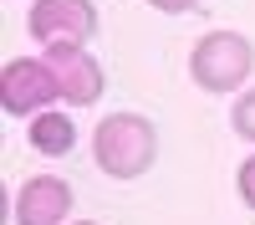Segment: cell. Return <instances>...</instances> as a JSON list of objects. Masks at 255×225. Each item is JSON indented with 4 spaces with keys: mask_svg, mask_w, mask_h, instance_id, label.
<instances>
[{
    "mask_svg": "<svg viewBox=\"0 0 255 225\" xmlns=\"http://www.w3.org/2000/svg\"><path fill=\"white\" fill-rule=\"evenodd\" d=\"M92 159L108 179H143L158 159V128L143 113H108L92 133Z\"/></svg>",
    "mask_w": 255,
    "mask_h": 225,
    "instance_id": "obj_1",
    "label": "cell"
},
{
    "mask_svg": "<svg viewBox=\"0 0 255 225\" xmlns=\"http://www.w3.org/2000/svg\"><path fill=\"white\" fill-rule=\"evenodd\" d=\"M255 72V41L245 31H209L194 41V51H189V77H194L199 92H240Z\"/></svg>",
    "mask_w": 255,
    "mask_h": 225,
    "instance_id": "obj_2",
    "label": "cell"
},
{
    "mask_svg": "<svg viewBox=\"0 0 255 225\" xmlns=\"http://www.w3.org/2000/svg\"><path fill=\"white\" fill-rule=\"evenodd\" d=\"M61 102V82L46 67V56H10L0 67V108L10 118H36Z\"/></svg>",
    "mask_w": 255,
    "mask_h": 225,
    "instance_id": "obj_3",
    "label": "cell"
},
{
    "mask_svg": "<svg viewBox=\"0 0 255 225\" xmlns=\"http://www.w3.org/2000/svg\"><path fill=\"white\" fill-rule=\"evenodd\" d=\"M97 5L92 0H31L26 31L41 46H87L97 36Z\"/></svg>",
    "mask_w": 255,
    "mask_h": 225,
    "instance_id": "obj_4",
    "label": "cell"
},
{
    "mask_svg": "<svg viewBox=\"0 0 255 225\" xmlns=\"http://www.w3.org/2000/svg\"><path fill=\"white\" fill-rule=\"evenodd\" d=\"M41 56H46V67L61 82V102H72V108H97V102H102L108 72H102V61L87 46H46Z\"/></svg>",
    "mask_w": 255,
    "mask_h": 225,
    "instance_id": "obj_5",
    "label": "cell"
},
{
    "mask_svg": "<svg viewBox=\"0 0 255 225\" xmlns=\"http://www.w3.org/2000/svg\"><path fill=\"white\" fill-rule=\"evenodd\" d=\"M10 215H15V225H67V215H72V184L61 174H31L15 190Z\"/></svg>",
    "mask_w": 255,
    "mask_h": 225,
    "instance_id": "obj_6",
    "label": "cell"
},
{
    "mask_svg": "<svg viewBox=\"0 0 255 225\" xmlns=\"http://www.w3.org/2000/svg\"><path fill=\"white\" fill-rule=\"evenodd\" d=\"M26 138H31V149H36L41 159H67V154L77 149V123H72V113L46 108V113L26 118Z\"/></svg>",
    "mask_w": 255,
    "mask_h": 225,
    "instance_id": "obj_7",
    "label": "cell"
},
{
    "mask_svg": "<svg viewBox=\"0 0 255 225\" xmlns=\"http://www.w3.org/2000/svg\"><path fill=\"white\" fill-rule=\"evenodd\" d=\"M230 128H235L245 143H255V87H245V92H240L235 113H230Z\"/></svg>",
    "mask_w": 255,
    "mask_h": 225,
    "instance_id": "obj_8",
    "label": "cell"
},
{
    "mask_svg": "<svg viewBox=\"0 0 255 225\" xmlns=\"http://www.w3.org/2000/svg\"><path fill=\"white\" fill-rule=\"evenodd\" d=\"M235 190H240V200H245V210H255V154H250V159H240Z\"/></svg>",
    "mask_w": 255,
    "mask_h": 225,
    "instance_id": "obj_9",
    "label": "cell"
},
{
    "mask_svg": "<svg viewBox=\"0 0 255 225\" xmlns=\"http://www.w3.org/2000/svg\"><path fill=\"white\" fill-rule=\"evenodd\" d=\"M153 10H163V15H184V10H194L199 0H148Z\"/></svg>",
    "mask_w": 255,
    "mask_h": 225,
    "instance_id": "obj_10",
    "label": "cell"
},
{
    "mask_svg": "<svg viewBox=\"0 0 255 225\" xmlns=\"http://www.w3.org/2000/svg\"><path fill=\"white\" fill-rule=\"evenodd\" d=\"M72 225H102V220H72Z\"/></svg>",
    "mask_w": 255,
    "mask_h": 225,
    "instance_id": "obj_11",
    "label": "cell"
}]
</instances>
